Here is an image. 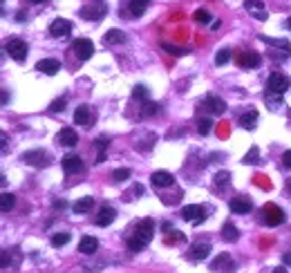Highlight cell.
<instances>
[{
    "label": "cell",
    "instance_id": "obj_51",
    "mask_svg": "<svg viewBox=\"0 0 291 273\" xmlns=\"http://www.w3.org/2000/svg\"><path fill=\"white\" fill-rule=\"evenodd\" d=\"M287 193L291 195V179H287Z\"/></svg>",
    "mask_w": 291,
    "mask_h": 273
},
{
    "label": "cell",
    "instance_id": "obj_35",
    "mask_svg": "<svg viewBox=\"0 0 291 273\" xmlns=\"http://www.w3.org/2000/svg\"><path fill=\"white\" fill-rule=\"evenodd\" d=\"M228 61H231V49H228V47L220 49L217 56H215V65H224V63H228Z\"/></svg>",
    "mask_w": 291,
    "mask_h": 273
},
{
    "label": "cell",
    "instance_id": "obj_4",
    "mask_svg": "<svg viewBox=\"0 0 291 273\" xmlns=\"http://www.w3.org/2000/svg\"><path fill=\"white\" fill-rule=\"evenodd\" d=\"M105 14H108V5H105L103 0H94V3L85 5V7L81 9V16L88 20H101Z\"/></svg>",
    "mask_w": 291,
    "mask_h": 273
},
{
    "label": "cell",
    "instance_id": "obj_28",
    "mask_svg": "<svg viewBox=\"0 0 291 273\" xmlns=\"http://www.w3.org/2000/svg\"><path fill=\"white\" fill-rule=\"evenodd\" d=\"M105 43L108 45H119V43H126V34L121 30H110L105 34Z\"/></svg>",
    "mask_w": 291,
    "mask_h": 273
},
{
    "label": "cell",
    "instance_id": "obj_48",
    "mask_svg": "<svg viewBox=\"0 0 291 273\" xmlns=\"http://www.w3.org/2000/svg\"><path fill=\"white\" fill-rule=\"evenodd\" d=\"M170 229H172L170 222H164V224H161V231H164V233H170Z\"/></svg>",
    "mask_w": 291,
    "mask_h": 273
},
{
    "label": "cell",
    "instance_id": "obj_6",
    "mask_svg": "<svg viewBox=\"0 0 291 273\" xmlns=\"http://www.w3.org/2000/svg\"><path fill=\"white\" fill-rule=\"evenodd\" d=\"M49 152H45V150H32V152H25L22 155V161L25 163H32V166H36V168H43V166H49Z\"/></svg>",
    "mask_w": 291,
    "mask_h": 273
},
{
    "label": "cell",
    "instance_id": "obj_23",
    "mask_svg": "<svg viewBox=\"0 0 291 273\" xmlns=\"http://www.w3.org/2000/svg\"><path fill=\"white\" fill-rule=\"evenodd\" d=\"M257 119H260V112L257 110H246L242 117H240V126L244 130H253L257 126Z\"/></svg>",
    "mask_w": 291,
    "mask_h": 273
},
{
    "label": "cell",
    "instance_id": "obj_39",
    "mask_svg": "<svg viewBox=\"0 0 291 273\" xmlns=\"http://www.w3.org/2000/svg\"><path fill=\"white\" fill-rule=\"evenodd\" d=\"M112 179H114V181H126V179H130V170H128V168H117L114 173H112Z\"/></svg>",
    "mask_w": 291,
    "mask_h": 273
},
{
    "label": "cell",
    "instance_id": "obj_46",
    "mask_svg": "<svg viewBox=\"0 0 291 273\" xmlns=\"http://www.w3.org/2000/svg\"><path fill=\"white\" fill-rule=\"evenodd\" d=\"M282 163H284L287 168H291V150H287V152L282 155Z\"/></svg>",
    "mask_w": 291,
    "mask_h": 273
},
{
    "label": "cell",
    "instance_id": "obj_31",
    "mask_svg": "<svg viewBox=\"0 0 291 273\" xmlns=\"http://www.w3.org/2000/svg\"><path fill=\"white\" fill-rule=\"evenodd\" d=\"M153 144H157V134H155V132H148L143 141H139V144H134V146H137L139 150H150V148H153Z\"/></svg>",
    "mask_w": 291,
    "mask_h": 273
},
{
    "label": "cell",
    "instance_id": "obj_14",
    "mask_svg": "<svg viewBox=\"0 0 291 273\" xmlns=\"http://www.w3.org/2000/svg\"><path fill=\"white\" fill-rule=\"evenodd\" d=\"M231 210L238 215L251 213V210H253V202H251V197H246V195H238L231 200Z\"/></svg>",
    "mask_w": 291,
    "mask_h": 273
},
{
    "label": "cell",
    "instance_id": "obj_32",
    "mask_svg": "<svg viewBox=\"0 0 291 273\" xmlns=\"http://www.w3.org/2000/svg\"><path fill=\"white\" fill-rule=\"evenodd\" d=\"M231 184V173H226V170H222V173L215 175V188H224V186Z\"/></svg>",
    "mask_w": 291,
    "mask_h": 273
},
{
    "label": "cell",
    "instance_id": "obj_20",
    "mask_svg": "<svg viewBox=\"0 0 291 273\" xmlns=\"http://www.w3.org/2000/svg\"><path fill=\"white\" fill-rule=\"evenodd\" d=\"M61 166H63L65 173H78V170H83V159L76 157V155H70V157H63V161H61Z\"/></svg>",
    "mask_w": 291,
    "mask_h": 273
},
{
    "label": "cell",
    "instance_id": "obj_43",
    "mask_svg": "<svg viewBox=\"0 0 291 273\" xmlns=\"http://www.w3.org/2000/svg\"><path fill=\"white\" fill-rule=\"evenodd\" d=\"M267 105L271 107V110H278V107L282 105V99H280V96L278 99H273V94H267Z\"/></svg>",
    "mask_w": 291,
    "mask_h": 273
},
{
    "label": "cell",
    "instance_id": "obj_12",
    "mask_svg": "<svg viewBox=\"0 0 291 273\" xmlns=\"http://www.w3.org/2000/svg\"><path fill=\"white\" fill-rule=\"evenodd\" d=\"M211 253V244L209 242H195L190 244V251H188V260H195V262H199V260H206Z\"/></svg>",
    "mask_w": 291,
    "mask_h": 273
},
{
    "label": "cell",
    "instance_id": "obj_47",
    "mask_svg": "<svg viewBox=\"0 0 291 273\" xmlns=\"http://www.w3.org/2000/svg\"><path fill=\"white\" fill-rule=\"evenodd\" d=\"M265 179H267V177H262V175H255V177H253V181H255V184H257V186H265V188H267V186H269V184H267V181H265Z\"/></svg>",
    "mask_w": 291,
    "mask_h": 273
},
{
    "label": "cell",
    "instance_id": "obj_38",
    "mask_svg": "<svg viewBox=\"0 0 291 273\" xmlns=\"http://www.w3.org/2000/svg\"><path fill=\"white\" fill-rule=\"evenodd\" d=\"M65 105H67V94H63V96H59V99H56V101H52V105H49V110H52V112H61Z\"/></svg>",
    "mask_w": 291,
    "mask_h": 273
},
{
    "label": "cell",
    "instance_id": "obj_8",
    "mask_svg": "<svg viewBox=\"0 0 291 273\" xmlns=\"http://www.w3.org/2000/svg\"><path fill=\"white\" fill-rule=\"evenodd\" d=\"M5 49H7V54L14 61H25V56H27V43L20 41V38H11Z\"/></svg>",
    "mask_w": 291,
    "mask_h": 273
},
{
    "label": "cell",
    "instance_id": "obj_25",
    "mask_svg": "<svg viewBox=\"0 0 291 273\" xmlns=\"http://www.w3.org/2000/svg\"><path fill=\"white\" fill-rule=\"evenodd\" d=\"M260 41H262V43H267V45H271V47L284 49V52H287V54H291V45H289L287 38H271V36H265V34H262V36H260Z\"/></svg>",
    "mask_w": 291,
    "mask_h": 273
},
{
    "label": "cell",
    "instance_id": "obj_26",
    "mask_svg": "<svg viewBox=\"0 0 291 273\" xmlns=\"http://www.w3.org/2000/svg\"><path fill=\"white\" fill-rule=\"evenodd\" d=\"M222 237H224V242H238L240 240V231L235 229V224L226 222V224L222 226Z\"/></svg>",
    "mask_w": 291,
    "mask_h": 273
},
{
    "label": "cell",
    "instance_id": "obj_17",
    "mask_svg": "<svg viewBox=\"0 0 291 273\" xmlns=\"http://www.w3.org/2000/svg\"><path fill=\"white\" fill-rule=\"evenodd\" d=\"M204 107L211 112V115H222L224 110H226V103L220 99V96H213V94H209L204 99Z\"/></svg>",
    "mask_w": 291,
    "mask_h": 273
},
{
    "label": "cell",
    "instance_id": "obj_2",
    "mask_svg": "<svg viewBox=\"0 0 291 273\" xmlns=\"http://www.w3.org/2000/svg\"><path fill=\"white\" fill-rule=\"evenodd\" d=\"M262 220H265L267 226H280V224H284L287 215H284V210L276 206V204H267V206L262 208Z\"/></svg>",
    "mask_w": 291,
    "mask_h": 273
},
{
    "label": "cell",
    "instance_id": "obj_36",
    "mask_svg": "<svg viewBox=\"0 0 291 273\" xmlns=\"http://www.w3.org/2000/svg\"><path fill=\"white\" fill-rule=\"evenodd\" d=\"M161 47H164L166 52H170L172 56H184V54H188V49H184V47H177V45H168V43H161Z\"/></svg>",
    "mask_w": 291,
    "mask_h": 273
},
{
    "label": "cell",
    "instance_id": "obj_41",
    "mask_svg": "<svg viewBox=\"0 0 291 273\" xmlns=\"http://www.w3.org/2000/svg\"><path fill=\"white\" fill-rule=\"evenodd\" d=\"M157 112H159V105L157 103H146L141 107V117H153V115H157Z\"/></svg>",
    "mask_w": 291,
    "mask_h": 273
},
{
    "label": "cell",
    "instance_id": "obj_10",
    "mask_svg": "<svg viewBox=\"0 0 291 273\" xmlns=\"http://www.w3.org/2000/svg\"><path fill=\"white\" fill-rule=\"evenodd\" d=\"M74 123L76 126H83V128H92V123H94L92 107L90 105H78L76 112H74Z\"/></svg>",
    "mask_w": 291,
    "mask_h": 273
},
{
    "label": "cell",
    "instance_id": "obj_21",
    "mask_svg": "<svg viewBox=\"0 0 291 273\" xmlns=\"http://www.w3.org/2000/svg\"><path fill=\"white\" fill-rule=\"evenodd\" d=\"M78 251L85 253V255H94L99 251V240L97 237H92V235H85L81 242H78Z\"/></svg>",
    "mask_w": 291,
    "mask_h": 273
},
{
    "label": "cell",
    "instance_id": "obj_18",
    "mask_svg": "<svg viewBox=\"0 0 291 273\" xmlns=\"http://www.w3.org/2000/svg\"><path fill=\"white\" fill-rule=\"evenodd\" d=\"M36 70L41 74H47V76H54V74L61 70V63L59 61H54V59H43V61H38L36 63Z\"/></svg>",
    "mask_w": 291,
    "mask_h": 273
},
{
    "label": "cell",
    "instance_id": "obj_40",
    "mask_svg": "<svg viewBox=\"0 0 291 273\" xmlns=\"http://www.w3.org/2000/svg\"><path fill=\"white\" fill-rule=\"evenodd\" d=\"M193 18L197 20V22H201V25H206V22H211V14H209L206 9H197V11L193 14Z\"/></svg>",
    "mask_w": 291,
    "mask_h": 273
},
{
    "label": "cell",
    "instance_id": "obj_5",
    "mask_svg": "<svg viewBox=\"0 0 291 273\" xmlns=\"http://www.w3.org/2000/svg\"><path fill=\"white\" fill-rule=\"evenodd\" d=\"M211 271H215V273H231L235 269V262H233V258L228 253H220L215 260L211 262L209 266Z\"/></svg>",
    "mask_w": 291,
    "mask_h": 273
},
{
    "label": "cell",
    "instance_id": "obj_49",
    "mask_svg": "<svg viewBox=\"0 0 291 273\" xmlns=\"http://www.w3.org/2000/svg\"><path fill=\"white\" fill-rule=\"evenodd\" d=\"M282 260H284V264H287V266H291V251L284 253V255H282Z\"/></svg>",
    "mask_w": 291,
    "mask_h": 273
},
{
    "label": "cell",
    "instance_id": "obj_50",
    "mask_svg": "<svg viewBox=\"0 0 291 273\" xmlns=\"http://www.w3.org/2000/svg\"><path fill=\"white\" fill-rule=\"evenodd\" d=\"M273 273H289L287 269H284V266H278V269L276 271H273Z\"/></svg>",
    "mask_w": 291,
    "mask_h": 273
},
{
    "label": "cell",
    "instance_id": "obj_11",
    "mask_svg": "<svg viewBox=\"0 0 291 273\" xmlns=\"http://www.w3.org/2000/svg\"><path fill=\"white\" fill-rule=\"evenodd\" d=\"M244 9L249 11L251 18L267 20V9H265V5H262V0H244Z\"/></svg>",
    "mask_w": 291,
    "mask_h": 273
},
{
    "label": "cell",
    "instance_id": "obj_29",
    "mask_svg": "<svg viewBox=\"0 0 291 273\" xmlns=\"http://www.w3.org/2000/svg\"><path fill=\"white\" fill-rule=\"evenodd\" d=\"M257 161H260V148H257V146H251V150L242 157V163H249V166H253V163H257Z\"/></svg>",
    "mask_w": 291,
    "mask_h": 273
},
{
    "label": "cell",
    "instance_id": "obj_1",
    "mask_svg": "<svg viewBox=\"0 0 291 273\" xmlns=\"http://www.w3.org/2000/svg\"><path fill=\"white\" fill-rule=\"evenodd\" d=\"M153 235H155V222L150 220V217H146V220L139 222L137 229L132 231V237L128 240V249H130L132 253L141 251L143 247H148V244H150Z\"/></svg>",
    "mask_w": 291,
    "mask_h": 273
},
{
    "label": "cell",
    "instance_id": "obj_19",
    "mask_svg": "<svg viewBox=\"0 0 291 273\" xmlns=\"http://www.w3.org/2000/svg\"><path fill=\"white\" fill-rule=\"evenodd\" d=\"M114 217H117V210L112 208V206H103L99 210V215H97V220H94V224L97 226H108V224H112L114 222Z\"/></svg>",
    "mask_w": 291,
    "mask_h": 273
},
{
    "label": "cell",
    "instance_id": "obj_22",
    "mask_svg": "<svg viewBox=\"0 0 291 273\" xmlns=\"http://www.w3.org/2000/svg\"><path fill=\"white\" fill-rule=\"evenodd\" d=\"M238 65L240 67H257L260 65V54L257 52H242L238 56Z\"/></svg>",
    "mask_w": 291,
    "mask_h": 273
},
{
    "label": "cell",
    "instance_id": "obj_33",
    "mask_svg": "<svg viewBox=\"0 0 291 273\" xmlns=\"http://www.w3.org/2000/svg\"><path fill=\"white\" fill-rule=\"evenodd\" d=\"M211 130H213V121H211V119H199V121H197V132L201 134V137H206V134H209L211 132Z\"/></svg>",
    "mask_w": 291,
    "mask_h": 273
},
{
    "label": "cell",
    "instance_id": "obj_24",
    "mask_svg": "<svg viewBox=\"0 0 291 273\" xmlns=\"http://www.w3.org/2000/svg\"><path fill=\"white\" fill-rule=\"evenodd\" d=\"M148 5H150V0H128V11H130L134 18H139V16L146 14Z\"/></svg>",
    "mask_w": 291,
    "mask_h": 273
},
{
    "label": "cell",
    "instance_id": "obj_37",
    "mask_svg": "<svg viewBox=\"0 0 291 273\" xmlns=\"http://www.w3.org/2000/svg\"><path fill=\"white\" fill-rule=\"evenodd\" d=\"M132 96H134V99L148 101V88H146V85H134V90H132Z\"/></svg>",
    "mask_w": 291,
    "mask_h": 273
},
{
    "label": "cell",
    "instance_id": "obj_44",
    "mask_svg": "<svg viewBox=\"0 0 291 273\" xmlns=\"http://www.w3.org/2000/svg\"><path fill=\"white\" fill-rule=\"evenodd\" d=\"M184 240H186V237H184L179 231H175V235H168L166 237V244H179V242H184Z\"/></svg>",
    "mask_w": 291,
    "mask_h": 273
},
{
    "label": "cell",
    "instance_id": "obj_7",
    "mask_svg": "<svg viewBox=\"0 0 291 273\" xmlns=\"http://www.w3.org/2000/svg\"><path fill=\"white\" fill-rule=\"evenodd\" d=\"M72 52L76 54V59L88 61L90 56L94 54V45L90 38H78V41H74V45H72Z\"/></svg>",
    "mask_w": 291,
    "mask_h": 273
},
{
    "label": "cell",
    "instance_id": "obj_34",
    "mask_svg": "<svg viewBox=\"0 0 291 273\" xmlns=\"http://www.w3.org/2000/svg\"><path fill=\"white\" fill-rule=\"evenodd\" d=\"M70 233H56V235L52 237V247H65L67 242H70Z\"/></svg>",
    "mask_w": 291,
    "mask_h": 273
},
{
    "label": "cell",
    "instance_id": "obj_15",
    "mask_svg": "<svg viewBox=\"0 0 291 273\" xmlns=\"http://www.w3.org/2000/svg\"><path fill=\"white\" fill-rule=\"evenodd\" d=\"M70 32H72V22L65 18H56L52 25H49V34H52L54 38H65Z\"/></svg>",
    "mask_w": 291,
    "mask_h": 273
},
{
    "label": "cell",
    "instance_id": "obj_13",
    "mask_svg": "<svg viewBox=\"0 0 291 273\" xmlns=\"http://www.w3.org/2000/svg\"><path fill=\"white\" fill-rule=\"evenodd\" d=\"M150 181H153L155 188H168V186L175 184V177L168 170H157V173L150 175Z\"/></svg>",
    "mask_w": 291,
    "mask_h": 273
},
{
    "label": "cell",
    "instance_id": "obj_45",
    "mask_svg": "<svg viewBox=\"0 0 291 273\" xmlns=\"http://www.w3.org/2000/svg\"><path fill=\"white\" fill-rule=\"evenodd\" d=\"M94 146H97L99 150L103 152L105 148H108V137H99V139H94Z\"/></svg>",
    "mask_w": 291,
    "mask_h": 273
},
{
    "label": "cell",
    "instance_id": "obj_3",
    "mask_svg": "<svg viewBox=\"0 0 291 273\" xmlns=\"http://www.w3.org/2000/svg\"><path fill=\"white\" fill-rule=\"evenodd\" d=\"M267 90H269V94H280L282 96L289 90V78L284 76L282 72H273L271 76H269V81H267Z\"/></svg>",
    "mask_w": 291,
    "mask_h": 273
},
{
    "label": "cell",
    "instance_id": "obj_9",
    "mask_svg": "<svg viewBox=\"0 0 291 273\" xmlns=\"http://www.w3.org/2000/svg\"><path fill=\"white\" fill-rule=\"evenodd\" d=\"M182 217L186 222H190V224H201L206 215H204V208H201V206H197V204H190V206L182 208Z\"/></svg>",
    "mask_w": 291,
    "mask_h": 273
},
{
    "label": "cell",
    "instance_id": "obj_42",
    "mask_svg": "<svg viewBox=\"0 0 291 273\" xmlns=\"http://www.w3.org/2000/svg\"><path fill=\"white\" fill-rule=\"evenodd\" d=\"M132 195H143V186H141V184H134L132 188L128 190V193H126V195H123V197H126V200H134Z\"/></svg>",
    "mask_w": 291,
    "mask_h": 273
},
{
    "label": "cell",
    "instance_id": "obj_16",
    "mask_svg": "<svg viewBox=\"0 0 291 273\" xmlns=\"http://www.w3.org/2000/svg\"><path fill=\"white\" fill-rule=\"evenodd\" d=\"M56 144H59V146H65V148H72V146L78 144V134H76L72 128H63L59 134H56Z\"/></svg>",
    "mask_w": 291,
    "mask_h": 273
},
{
    "label": "cell",
    "instance_id": "obj_30",
    "mask_svg": "<svg viewBox=\"0 0 291 273\" xmlns=\"http://www.w3.org/2000/svg\"><path fill=\"white\" fill-rule=\"evenodd\" d=\"M16 204V197L11 195V193H3V197H0V208H3V213H9L11 208H14Z\"/></svg>",
    "mask_w": 291,
    "mask_h": 273
},
{
    "label": "cell",
    "instance_id": "obj_52",
    "mask_svg": "<svg viewBox=\"0 0 291 273\" xmlns=\"http://www.w3.org/2000/svg\"><path fill=\"white\" fill-rule=\"evenodd\" d=\"M30 3H36L38 5V3H43V0H30Z\"/></svg>",
    "mask_w": 291,
    "mask_h": 273
},
{
    "label": "cell",
    "instance_id": "obj_27",
    "mask_svg": "<svg viewBox=\"0 0 291 273\" xmlns=\"http://www.w3.org/2000/svg\"><path fill=\"white\" fill-rule=\"evenodd\" d=\"M94 206V200L92 197H81V200H76L74 204H72V210H74L76 215H81V213H88L90 208Z\"/></svg>",
    "mask_w": 291,
    "mask_h": 273
},
{
    "label": "cell",
    "instance_id": "obj_53",
    "mask_svg": "<svg viewBox=\"0 0 291 273\" xmlns=\"http://www.w3.org/2000/svg\"><path fill=\"white\" fill-rule=\"evenodd\" d=\"M287 27H289V30H291V20H287Z\"/></svg>",
    "mask_w": 291,
    "mask_h": 273
}]
</instances>
